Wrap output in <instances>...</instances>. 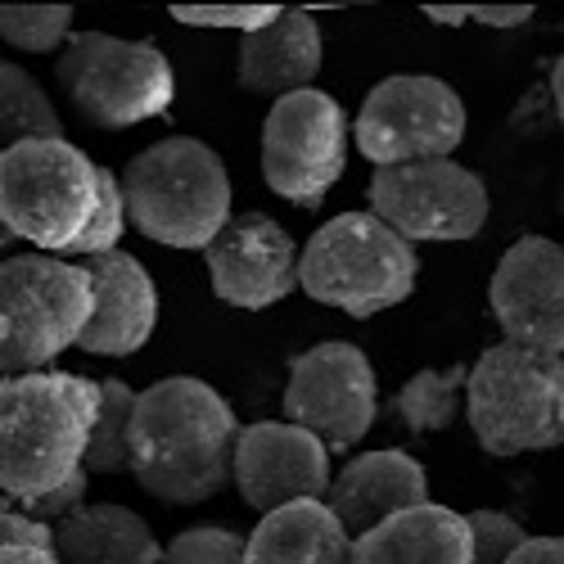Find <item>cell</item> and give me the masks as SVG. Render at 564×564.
<instances>
[{"label":"cell","mask_w":564,"mask_h":564,"mask_svg":"<svg viewBox=\"0 0 564 564\" xmlns=\"http://www.w3.org/2000/svg\"><path fill=\"white\" fill-rule=\"evenodd\" d=\"M235 406L195 375L140 389L131 425V479L167 506H199L235 484Z\"/></svg>","instance_id":"1"},{"label":"cell","mask_w":564,"mask_h":564,"mask_svg":"<svg viewBox=\"0 0 564 564\" xmlns=\"http://www.w3.org/2000/svg\"><path fill=\"white\" fill-rule=\"evenodd\" d=\"M100 420V380L73 370H36L0 384V488L28 506L86 469Z\"/></svg>","instance_id":"2"},{"label":"cell","mask_w":564,"mask_h":564,"mask_svg":"<svg viewBox=\"0 0 564 564\" xmlns=\"http://www.w3.org/2000/svg\"><path fill=\"white\" fill-rule=\"evenodd\" d=\"M122 191L131 226L167 249H208L235 217L230 172L195 135H167L140 150L122 167Z\"/></svg>","instance_id":"3"},{"label":"cell","mask_w":564,"mask_h":564,"mask_svg":"<svg viewBox=\"0 0 564 564\" xmlns=\"http://www.w3.org/2000/svg\"><path fill=\"white\" fill-rule=\"evenodd\" d=\"M420 258L415 245L366 213H339L312 230L299 262V290L321 303L339 307L352 321H370L415 294Z\"/></svg>","instance_id":"4"},{"label":"cell","mask_w":564,"mask_h":564,"mask_svg":"<svg viewBox=\"0 0 564 564\" xmlns=\"http://www.w3.org/2000/svg\"><path fill=\"white\" fill-rule=\"evenodd\" d=\"M96 316V280L73 258L14 253L0 267V370L6 380L51 370Z\"/></svg>","instance_id":"5"},{"label":"cell","mask_w":564,"mask_h":564,"mask_svg":"<svg viewBox=\"0 0 564 564\" xmlns=\"http://www.w3.org/2000/svg\"><path fill=\"white\" fill-rule=\"evenodd\" d=\"M465 415L488 456L564 447V357L492 344L469 366Z\"/></svg>","instance_id":"6"},{"label":"cell","mask_w":564,"mask_h":564,"mask_svg":"<svg viewBox=\"0 0 564 564\" xmlns=\"http://www.w3.org/2000/svg\"><path fill=\"white\" fill-rule=\"evenodd\" d=\"M100 208V163L73 140H28L0 154V221L41 253L68 258Z\"/></svg>","instance_id":"7"},{"label":"cell","mask_w":564,"mask_h":564,"mask_svg":"<svg viewBox=\"0 0 564 564\" xmlns=\"http://www.w3.org/2000/svg\"><path fill=\"white\" fill-rule=\"evenodd\" d=\"M55 82L73 109L100 131L163 118L176 100V77L159 45L113 32H77L55 64Z\"/></svg>","instance_id":"8"},{"label":"cell","mask_w":564,"mask_h":564,"mask_svg":"<svg viewBox=\"0 0 564 564\" xmlns=\"http://www.w3.org/2000/svg\"><path fill=\"white\" fill-rule=\"evenodd\" d=\"M352 140L375 167L452 159L465 140V100L434 73H393L366 90Z\"/></svg>","instance_id":"9"},{"label":"cell","mask_w":564,"mask_h":564,"mask_svg":"<svg viewBox=\"0 0 564 564\" xmlns=\"http://www.w3.org/2000/svg\"><path fill=\"white\" fill-rule=\"evenodd\" d=\"M348 167V113L335 96L307 86L275 100L262 122V181L285 204L316 213Z\"/></svg>","instance_id":"10"},{"label":"cell","mask_w":564,"mask_h":564,"mask_svg":"<svg viewBox=\"0 0 564 564\" xmlns=\"http://www.w3.org/2000/svg\"><path fill=\"white\" fill-rule=\"evenodd\" d=\"M366 195H370V213L389 221L411 245L475 240L492 213L484 176L456 159L375 167Z\"/></svg>","instance_id":"11"},{"label":"cell","mask_w":564,"mask_h":564,"mask_svg":"<svg viewBox=\"0 0 564 564\" xmlns=\"http://www.w3.org/2000/svg\"><path fill=\"white\" fill-rule=\"evenodd\" d=\"M290 425L316 434L330 452H352L380 415L370 357L348 339H325L290 361L285 398H280Z\"/></svg>","instance_id":"12"},{"label":"cell","mask_w":564,"mask_h":564,"mask_svg":"<svg viewBox=\"0 0 564 564\" xmlns=\"http://www.w3.org/2000/svg\"><path fill=\"white\" fill-rule=\"evenodd\" d=\"M506 344L564 357V245L546 235L514 240L488 285Z\"/></svg>","instance_id":"13"},{"label":"cell","mask_w":564,"mask_h":564,"mask_svg":"<svg viewBox=\"0 0 564 564\" xmlns=\"http://www.w3.org/2000/svg\"><path fill=\"white\" fill-rule=\"evenodd\" d=\"M299 262L303 253L294 235L267 213H235L226 230L204 249L213 294L240 312L285 303L299 290Z\"/></svg>","instance_id":"14"},{"label":"cell","mask_w":564,"mask_h":564,"mask_svg":"<svg viewBox=\"0 0 564 564\" xmlns=\"http://www.w3.org/2000/svg\"><path fill=\"white\" fill-rule=\"evenodd\" d=\"M330 447L290 420H258L240 430L235 443V488L240 497L271 514L294 501H325L335 484Z\"/></svg>","instance_id":"15"},{"label":"cell","mask_w":564,"mask_h":564,"mask_svg":"<svg viewBox=\"0 0 564 564\" xmlns=\"http://www.w3.org/2000/svg\"><path fill=\"white\" fill-rule=\"evenodd\" d=\"M96 280V316H90L82 352L90 357H131L150 344L159 325V285L135 253L113 249L100 258H82Z\"/></svg>","instance_id":"16"},{"label":"cell","mask_w":564,"mask_h":564,"mask_svg":"<svg viewBox=\"0 0 564 564\" xmlns=\"http://www.w3.org/2000/svg\"><path fill=\"white\" fill-rule=\"evenodd\" d=\"M325 506L339 514V524L357 542L370 529L389 524L393 514L430 506V475H425V465H420L415 456H406L398 447L361 452L335 475Z\"/></svg>","instance_id":"17"},{"label":"cell","mask_w":564,"mask_h":564,"mask_svg":"<svg viewBox=\"0 0 564 564\" xmlns=\"http://www.w3.org/2000/svg\"><path fill=\"white\" fill-rule=\"evenodd\" d=\"M321 28L307 10H280V19L253 36H240L235 82L249 96H267L271 105L307 90L321 73Z\"/></svg>","instance_id":"18"},{"label":"cell","mask_w":564,"mask_h":564,"mask_svg":"<svg viewBox=\"0 0 564 564\" xmlns=\"http://www.w3.org/2000/svg\"><path fill=\"white\" fill-rule=\"evenodd\" d=\"M469 555H475L469 514L434 501L402 510L352 542V564H469Z\"/></svg>","instance_id":"19"},{"label":"cell","mask_w":564,"mask_h":564,"mask_svg":"<svg viewBox=\"0 0 564 564\" xmlns=\"http://www.w3.org/2000/svg\"><path fill=\"white\" fill-rule=\"evenodd\" d=\"M249 564H352V533L325 501H294L258 520Z\"/></svg>","instance_id":"20"},{"label":"cell","mask_w":564,"mask_h":564,"mask_svg":"<svg viewBox=\"0 0 564 564\" xmlns=\"http://www.w3.org/2000/svg\"><path fill=\"white\" fill-rule=\"evenodd\" d=\"M55 533V551L64 564H163L167 555V546H159L154 529L145 524V514L113 501L77 510Z\"/></svg>","instance_id":"21"},{"label":"cell","mask_w":564,"mask_h":564,"mask_svg":"<svg viewBox=\"0 0 564 564\" xmlns=\"http://www.w3.org/2000/svg\"><path fill=\"white\" fill-rule=\"evenodd\" d=\"M0 140L6 150L28 140H64V118L45 86L23 64H0Z\"/></svg>","instance_id":"22"},{"label":"cell","mask_w":564,"mask_h":564,"mask_svg":"<svg viewBox=\"0 0 564 564\" xmlns=\"http://www.w3.org/2000/svg\"><path fill=\"white\" fill-rule=\"evenodd\" d=\"M460 393H469V366H447V370L430 366V370L411 375V380L398 389L393 406L411 434H443L465 411Z\"/></svg>","instance_id":"23"},{"label":"cell","mask_w":564,"mask_h":564,"mask_svg":"<svg viewBox=\"0 0 564 564\" xmlns=\"http://www.w3.org/2000/svg\"><path fill=\"white\" fill-rule=\"evenodd\" d=\"M140 393L122 380H100V420L90 434L86 475H131V425Z\"/></svg>","instance_id":"24"},{"label":"cell","mask_w":564,"mask_h":564,"mask_svg":"<svg viewBox=\"0 0 564 564\" xmlns=\"http://www.w3.org/2000/svg\"><path fill=\"white\" fill-rule=\"evenodd\" d=\"M0 36L23 55H64V45L77 36L73 6H6L0 10Z\"/></svg>","instance_id":"25"},{"label":"cell","mask_w":564,"mask_h":564,"mask_svg":"<svg viewBox=\"0 0 564 564\" xmlns=\"http://www.w3.org/2000/svg\"><path fill=\"white\" fill-rule=\"evenodd\" d=\"M131 217H127V191H122V176L113 167H100V208L90 217V226L77 235V245L68 249L73 262L82 258H100L122 249V235H127Z\"/></svg>","instance_id":"26"},{"label":"cell","mask_w":564,"mask_h":564,"mask_svg":"<svg viewBox=\"0 0 564 564\" xmlns=\"http://www.w3.org/2000/svg\"><path fill=\"white\" fill-rule=\"evenodd\" d=\"M163 564H249V533H235L221 524L185 529L167 542Z\"/></svg>","instance_id":"27"},{"label":"cell","mask_w":564,"mask_h":564,"mask_svg":"<svg viewBox=\"0 0 564 564\" xmlns=\"http://www.w3.org/2000/svg\"><path fill=\"white\" fill-rule=\"evenodd\" d=\"M469 529H475L469 564H510V555L529 542V529L501 510H469Z\"/></svg>","instance_id":"28"},{"label":"cell","mask_w":564,"mask_h":564,"mask_svg":"<svg viewBox=\"0 0 564 564\" xmlns=\"http://www.w3.org/2000/svg\"><path fill=\"white\" fill-rule=\"evenodd\" d=\"M172 19L181 28H213V32L253 36V32L271 28L280 19V10L275 6H235V10H221V6H172Z\"/></svg>","instance_id":"29"},{"label":"cell","mask_w":564,"mask_h":564,"mask_svg":"<svg viewBox=\"0 0 564 564\" xmlns=\"http://www.w3.org/2000/svg\"><path fill=\"white\" fill-rule=\"evenodd\" d=\"M59 533L36 520V514H28L23 506L14 501H0V546H36V551H55Z\"/></svg>","instance_id":"30"},{"label":"cell","mask_w":564,"mask_h":564,"mask_svg":"<svg viewBox=\"0 0 564 564\" xmlns=\"http://www.w3.org/2000/svg\"><path fill=\"white\" fill-rule=\"evenodd\" d=\"M86 488H90V475L82 469L77 479H68L64 488H55V492H45V497L28 501L23 510H28V514H36V520H45L51 529H59L64 520H73L77 510H86V506H90V501H86Z\"/></svg>","instance_id":"31"},{"label":"cell","mask_w":564,"mask_h":564,"mask_svg":"<svg viewBox=\"0 0 564 564\" xmlns=\"http://www.w3.org/2000/svg\"><path fill=\"white\" fill-rule=\"evenodd\" d=\"M510 564H564V538H529Z\"/></svg>","instance_id":"32"},{"label":"cell","mask_w":564,"mask_h":564,"mask_svg":"<svg viewBox=\"0 0 564 564\" xmlns=\"http://www.w3.org/2000/svg\"><path fill=\"white\" fill-rule=\"evenodd\" d=\"M529 19H533V6H492V10H475V23H479V28H497V32L524 28Z\"/></svg>","instance_id":"33"},{"label":"cell","mask_w":564,"mask_h":564,"mask_svg":"<svg viewBox=\"0 0 564 564\" xmlns=\"http://www.w3.org/2000/svg\"><path fill=\"white\" fill-rule=\"evenodd\" d=\"M0 564H64L59 551H36V546H0Z\"/></svg>","instance_id":"34"},{"label":"cell","mask_w":564,"mask_h":564,"mask_svg":"<svg viewBox=\"0 0 564 564\" xmlns=\"http://www.w3.org/2000/svg\"><path fill=\"white\" fill-rule=\"evenodd\" d=\"M430 23H438V28H465V23H475V10H465V6H456V10H443V6H425L420 10Z\"/></svg>","instance_id":"35"},{"label":"cell","mask_w":564,"mask_h":564,"mask_svg":"<svg viewBox=\"0 0 564 564\" xmlns=\"http://www.w3.org/2000/svg\"><path fill=\"white\" fill-rule=\"evenodd\" d=\"M551 100H555V118H560V127H564V51H560V59H555V68H551Z\"/></svg>","instance_id":"36"}]
</instances>
